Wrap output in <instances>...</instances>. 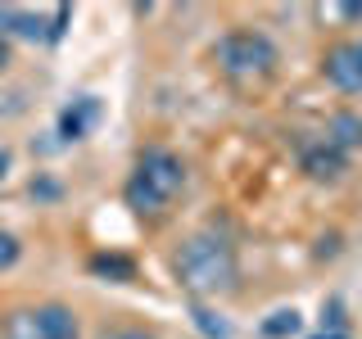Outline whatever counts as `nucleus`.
<instances>
[{
	"instance_id": "obj_19",
	"label": "nucleus",
	"mask_w": 362,
	"mask_h": 339,
	"mask_svg": "<svg viewBox=\"0 0 362 339\" xmlns=\"http://www.w3.org/2000/svg\"><path fill=\"white\" fill-rule=\"evenodd\" d=\"M9 163H14V158H9V150H0V181H5V172H9Z\"/></svg>"
},
{
	"instance_id": "obj_1",
	"label": "nucleus",
	"mask_w": 362,
	"mask_h": 339,
	"mask_svg": "<svg viewBox=\"0 0 362 339\" xmlns=\"http://www.w3.org/2000/svg\"><path fill=\"white\" fill-rule=\"evenodd\" d=\"M177 280L181 290H190L195 299H213V294H226L235 285V254L222 235H190L186 244L177 249Z\"/></svg>"
},
{
	"instance_id": "obj_8",
	"label": "nucleus",
	"mask_w": 362,
	"mask_h": 339,
	"mask_svg": "<svg viewBox=\"0 0 362 339\" xmlns=\"http://www.w3.org/2000/svg\"><path fill=\"white\" fill-rule=\"evenodd\" d=\"M37 331H41V339H82L73 308H64V303H45V308H37Z\"/></svg>"
},
{
	"instance_id": "obj_12",
	"label": "nucleus",
	"mask_w": 362,
	"mask_h": 339,
	"mask_svg": "<svg viewBox=\"0 0 362 339\" xmlns=\"http://www.w3.org/2000/svg\"><path fill=\"white\" fill-rule=\"evenodd\" d=\"M5 339H41L37 312H14V316L5 321Z\"/></svg>"
},
{
	"instance_id": "obj_10",
	"label": "nucleus",
	"mask_w": 362,
	"mask_h": 339,
	"mask_svg": "<svg viewBox=\"0 0 362 339\" xmlns=\"http://www.w3.org/2000/svg\"><path fill=\"white\" fill-rule=\"evenodd\" d=\"M90 271L105 276V280H132L136 276V263H132V258H122V254H95V258H90Z\"/></svg>"
},
{
	"instance_id": "obj_2",
	"label": "nucleus",
	"mask_w": 362,
	"mask_h": 339,
	"mask_svg": "<svg viewBox=\"0 0 362 339\" xmlns=\"http://www.w3.org/2000/svg\"><path fill=\"white\" fill-rule=\"evenodd\" d=\"M181 186H186L181 158L173 150H150V154H141L122 195H127V208L136 213H163L173 203V195H181Z\"/></svg>"
},
{
	"instance_id": "obj_7",
	"label": "nucleus",
	"mask_w": 362,
	"mask_h": 339,
	"mask_svg": "<svg viewBox=\"0 0 362 339\" xmlns=\"http://www.w3.org/2000/svg\"><path fill=\"white\" fill-rule=\"evenodd\" d=\"M95 122H100V100L95 95H77L73 105H64V113H59V136L64 141H82Z\"/></svg>"
},
{
	"instance_id": "obj_3",
	"label": "nucleus",
	"mask_w": 362,
	"mask_h": 339,
	"mask_svg": "<svg viewBox=\"0 0 362 339\" xmlns=\"http://www.w3.org/2000/svg\"><path fill=\"white\" fill-rule=\"evenodd\" d=\"M213 54H218L222 73L240 77V82L245 77H267L272 68H276V45H272V37H263V32H254V28L226 32Z\"/></svg>"
},
{
	"instance_id": "obj_18",
	"label": "nucleus",
	"mask_w": 362,
	"mask_h": 339,
	"mask_svg": "<svg viewBox=\"0 0 362 339\" xmlns=\"http://www.w3.org/2000/svg\"><path fill=\"white\" fill-rule=\"evenodd\" d=\"M5 64H9V37L0 32V68H5Z\"/></svg>"
},
{
	"instance_id": "obj_9",
	"label": "nucleus",
	"mask_w": 362,
	"mask_h": 339,
	"mask_svg": "<svg viewBox=\"0 0 362 339\" xmlns=\"http://www.w3.org/2000/svg\"><path fill=\"white\" fill-rule=\"evenodd\" d=\"M326 141H331L335 145V150H358V145H362V118H358V113H335V118H331V127H326Z\"/></svg>"
},
{
	"instance_id": "obj_4",
	"label": "nucleus",
	"mask_w": 362,
	"mask_h": 339,
	"mask_svg": "<svg viewBox=\"0 0 362 339\" xmlns=\"http://www.w3.org/2000/svg\"><path fill=\"white\" fill-rule=\"evenodd\" d=\"M322 77L344 95H362V41H339L322 54Z\"/></svg>"
},
{
	"instance_id": "obj_17",
	"label": "nucleus",
	"mask_w": 362,
	"mask_h": 339,
	"mask_svg": "<svg viewBox=\"0 0 362 339\" xmlns=\"http://www.w3.org/2000/svg\"><path fill=\"white\" fill-rule=\"evenodd\" d=\"M331 14H339V18H354V23H358V18H362V5H335Z\"/></svg>"
},
{
	"instance_id": "obj_14",
	"label": "nucleus",
	"mask_w": 362,
	"mask_h": 339,
	"mask_svg": "<svg viewBox=\"0 0 362 339\" xmlns=\"http://www.w3.org/2000/svg\"><path fill=\"white\" fill-rule=\"evenodd\" d=\"M18 235H9V231H0V267H14L18 263Z\"/></svg>"
},
{
	"instance_id": "obj_6",
	"label": "nucleus",
	"mask_w": 362,
	"mask_h": 339,
	"mask_svg": "<svg viewBox=\"0 0 362 339\" xmlns=\"http://www.w3.org/2000/svg\"><path fill=\"white\" fill-rule=\"evenodd\" d=\"M0 32H14L23 41H50V14H37V9L23 5H0Z\"/></svg>"
},
{
	"instance_id": "obj_16",
	"label": "nucleus",
	"mask_w": 362,
	"mask_h": 339,
	"mask_svg": "<svg viewBox=\"0 0 362 339\" xmlns=\"http://www.w3.org/2000/svg\"><path fill=\"white\" fill-rule=\"evenodd\" d=\"M105 339H154V335L141 331V326H122V331H113V335H105Z\"/></svg>"
},
{
	"instance_id": "obj_5",
	"label": "nucleus",
	"mask_w": 362,
	"mask_h": 339,
	"mask_svg": "<svg viewBox=\"0 0 362 339\" xmlns=\"http://www.w3.org/2000/svg\"><path fill=\"white\" fill-rule=\"evenodd\" d=\"M303 172H308L313 181H339L349 172V154L344 150H335L331 141H317V145H308V150H303Z\"/></svg>"
},
{
	"instance_id": "obj_11",
	"label": "nucleus",
	"mask_w": 362,
	"mask_h": 339,
	"mask_svg": "<svg viewBox=\"0 0 362 339\" xmlns=\"http://www.w3.org/2000/svg\"><path fill=\"white\" fill-rule=\"evenodd\" d=\"M299 326H303L299 312H294V308H281V312H272L267 321H263V335L267 339H290V335H299Z\"/></svg>"
},
{
	"instance_id": "obj_15",
	"label": "nucleus",
	"mask_w": 362,
	"mask_h": 339,
	"mask_svg": "<svg viewBox=\"0 0 362 339\" xmlns=\"http://www.w3.org/2000/svg\"><path fill=\"white\" fill-rule=\"evenodd\" d=\"M68 18H73V9H68V5H54V9H50V41H59V37H64Z\"/></svg>"
},
{
	"instance_id": "obj_20",
	"label": "nucleus",
	"mask_w": 362,
	"mask_h": 339,
	"mask_svg": "<svg viewBox=\"0 0 362 339\" xmlns=\"http://www.w3.org/2000/svg\"><path fill=\"white\" fill-rule=\"evenodd\" d=\"M313 339H349L344 331H322V335H313Z\"/></svg>"
},
{
	"instance_id": "obj_13",
	"label": "nucleus",
	"mask_w": 362,
	"mask_h": 339,
	"mask_svg": "<svg viewBox=\"0 0 362 339\" xmlns=\"http://www.w3.org/2000/svg\"><path fill=\"white\" fill-rule=\"evenodd\" d=\"M195 326H199V331H204V335H209V339H226V335H231V326H226V321H222V316H218V312H209V308H199V303H195Z\"/></svg>"
}]
</instances>
